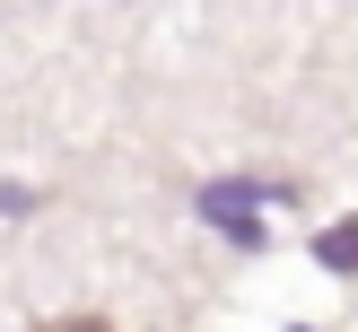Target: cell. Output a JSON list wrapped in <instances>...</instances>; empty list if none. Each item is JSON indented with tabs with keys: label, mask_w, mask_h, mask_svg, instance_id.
<instances>
[{
	"label": "cell",
	"mask_w": 358,
	"mask_h": 332,
	"mask_svg": "<svg viewBox=\"0 0 358 332\" xmlns=\"http://www.w3.org/2000/svg\"><path fill=\"white\" fill-rule=\"evenodd\" d=\"M315 254H324L332 271H358V219H341V227H324V236H315Z\"/></svg>",
	"instance_id": "cell-2"
},
{
	"label": "cell",
	"mask_w": 358,
	"mask_h": 332,
	"mask_svg": "<svg viewBox=\"0 0 358 332\" xmlns=\"http://www.w3.org/2000/svg\"><path fill=\"white\" fill-rule=\"evenodd\" d=\"M262 192H289V184H245V175H227V184H201V219H210V227H227L245 254H262V219H254V201H262Z\"/></svg>",
	"instance_id": "cell-1"
},
{
	"label": "cell",
	"mask_w": 358,
	"mask_h": 332,
	"mask_svg": "<svg viewBox=\"0 0 358 332\" xmlns=\"http://www.w3.org/2000/svg\"><path fill=\"white\" fill-rule=\"evenodd\" d=\"M35 332H114V324H96V315H62V324H35Z\"/></svg>",
	"instance_id": "cell-3"
}]
</instances>
